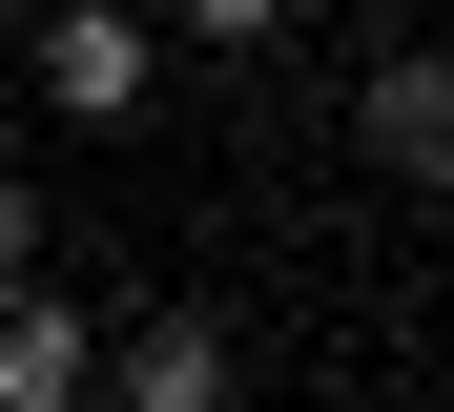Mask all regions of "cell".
Listing matches in <instances>:
<instances>
[{
    "label": "cell",
    "mask_w": 454,
    "mask_h": 412,
    "mask_svg": "<svg viewBox=\"0 0 454 412\" xmlns=\"http://www.w3.org/2000/svg\"><path fill=\"white\" fill-rule=\"evenodd\" d=\"M166 21H207V42H269V21H289V0H166Z\"/></svg>",
    "instance_id": "6"
},
{
    "label": "cell",
    "mask_w": 454,
    "mask_h": 412,
    "mask_svg": "<svg viewBox=\"0 0 454 412\" xmlns=\"http://www.w3.org/2000/svg\"><path fill=\"white\" fill-rule=\"evenodd\" d=\"M42 104L83 124V144H124L145 104H166V42H145L124 0H62V21H42Z\"/></svg>",
    "instance_id": "1"
},
{
    "label": "cell",
    "mask_w": 454,
    "mask_h": 412,
    "mask_svg": "<svg viewBox=\"0 0 454 412\" xmlns=\"http://www.w3.org/2000/svg\"><path fill=\"white\" fill-rule=\"evenodd\" d=\"M372 165L393 186H454V62H372Z\"/></svg>",
    "instance_id": "4"
},
{
    "label": "cell",
    "mask_w": 454,
    "mask_h": 412,
    "mask_svg": "<svg viewBox=\"0 0 454 412\" xmlns=\"http://www.w3.org/2000/svg\"><path fill=\"white\" fill-rule=\"evenodd\" d=\"M227 371H248V351H227L207 309H145V330H104V392H124V412H227Z\"/></svg>",
    "instance_id": "2"
},
{
    "label": "cell",
    "mask_w": 454,
    "mask_h": 412,
    "mask_svg": "<svg viewBox=\"0 0 454 412\" xmlns=\"http://www.w3.org/2000/svg\"><path fill=\"white\" fill-rule=\"evenodd\" d=\"M0 289H42V186H0Z\"/></svg>",
    "instance_id": "5"
},
{
    "label": "cell",
    "mask_w": 454,
    "mask_h": 412,
    "mask_svg": "<svg viewBox=\"0 0 454 412\" xmlns=\"http://www.w3.org/2000/svg\"><path fill=\"white\" fill-rule=\"evenodd\" d=\"M83 392H104V330L62 289H0V412H83Z\"/></svg>",
    "instance_id": "3"
}]
</instances>
